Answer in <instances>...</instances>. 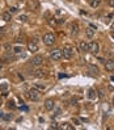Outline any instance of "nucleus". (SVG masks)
Listing matches in <instances>:
<instances>
[{"instance_id":"obj_1","label":"nucleus","mask_w":114,"mask_h":130,"mask_svg":"<svg viewBox=\"0 0 114 130\" xmlns=\"http://www.w3.org/2000/svg\"><path fill=\"white\" fill-rule=\"evenodd\" d=\"M55 42V37L53 33H46L43 35V43L46 45V46H51Z\"/></svg>"},{"instance_id":"obj_2","label":"nucleus","mask_w":114,"mask_h":130,"mask_svg":"<svg viewBox=\"0 0 114 130\" xmlns=\"http://www.w3.org/2000/svg\"><path fill=\"white\" fill-rule=\"evenodd\" d=\"M72 54H73V50L71 46H64L63 50H62V55H63V58H66V59H71L72 58Z\"/></svg>"},{"instance_id":"obj_3","label":"nucleus","mask_w":114,"mask_h":130,"mask_svg":"<svg viewBox=\"0 0 114 130\" xmlns=\"http://www.w3.org/2000/svg\"><path fill=\"white\" fill-rule=\"evenodd\" d=\"M28 97L32 100V101H37V100L40 99V91L35 89V88L29 89V92H28Z\"/></svg>"},{"instance_id":"obj_4","label":"nucleus","mask_w":114,"mask_h":130,"mask_svg":"<svg viewBox=\"0 0 114 130\" xmlns=\"http://www.w3.org/2000/svg\"><path fill=\"white\" fill-rule=\"evenodd\" d=\"M51 58H53L54 61H60L62 58H63V55H62V50H59V49L53 50V51H51Z\"/></svg>"},{"instance_id":"obj_5","label":"nucleus","mask_w":114,"mask_h":130,"mask_svg":"<svg viewBox=\"0 0 114 130\" xmlns=\"http://www.w3.org/2000/svg\"><path fill=\"white\" fill-rule=\"evenodd\" d=\"M42 62H43V57H42V55H35L33 59H32L30 63L33 64V66H40V64H42Z\"/></svg>"},{"instance_id":"obj_6","label":"nucleus","mask_w":114,"mask_h":130,"mask_svg":"<svg viewBox=\"0 0 114 130\" xmlns=\"http://www.w3.org/2000/svg\"><path fill=\"white\" fill-rule=\"evenodd\" d=\"M79 49L83 53H87V51H89V43H88L87 41H81L79 43Z\"/></svg>"},{"instance_id":"obj_7","label":"nucleus","mask_w":114,"mask_h":130,"mask_svg":"<svg viewBox=\"0 0 114 130\" xmlns=\"http://www.w3.org/2000/svg\"><path fill=\"white\" fill-rule=\"evenodd\" d=\"M54 108H55V103L51 99H47L46 101H45V109L46 110H53Z\"/></svg>"},{"instance_id":"obj_8","label":"nucleus","mask_w":114,"mask_h":130,"mask_svg":"<svg viewBox=\"0 0 114 130\" xmlns=\"http://www.w3.org/2000/svg\"><path fill=\"white\" fill-rule=\"evenodd\" d=\"M97 97H98V93H97V91L94 88H90L88 91V99L89 100H96Z\"/></svg>"},{"instance_id":"obj_9","label":"nucleus","mask_w":114,"mask_h":130,"mask_svg":"<svg viewBox=\"0 0 114 130\" xmlns=\"http://www.w3.org/2000/svg\"><path fill=\"white\" fill-rule=\"evenodd\" d=\"M98 43L97 42H92V43H89V51L92 54H97L98 53Z\"/></svg>"},{"instance_id":"obj_10","label":"nucleus","mask_w":114,"mask_h":130,"mask_svg":"<svg viewBox=\"0 0 114 130\" xmlns=\"http://www.w3.org/2000/svg\"><path fill=\"white\" fill-rule=\"evenodd\" d=\"M105 70L109 71V72H112V71H114V61L109 59L105 62Z\"/></svg>"},{"instance_id":"obj_11","label":"nucleus","mask_w":114,"mask_h":130,"mask_svg":"<svg viewBox=\"0 0 114 130\" xmlns=\"http://www.w3.org/2000/svg\"><path fill=\"white\" fill-rule=\"evenodd\" d=\"M28 50L29 51H32V53H34V51H37L38 50V45L35 43V42H28Z\"/></svg>"},{"instance_id":"obj_12","label":"nucleus","mask_w":114,"mask_h":130,"mask_svg":"<svg viewBox=\"0 0 114 130\" xmlns=\"http://www.w3.org/2000/svg\"><path fill=\"white\" fill-rule=\"evenodd\" d=\"M94 32H96L94 29L87 28V29H85V35H87L88 38H93V37H94Z\"/></svg>"},{"instance_id":"obj_13","label":"nucleus","mask_w":114,"mask_h":130,"mask_svg":"<svg viewBox=\"0 0 114 130\" xmlns=\"http://www.w3.org/2000/svg\"><path fill=\"white\" fill-rule=\"evenodd\" d=\"M71 29H72V30H71V33H72L73 35H76L77 33H79V25H77V24H72Z\"/></svg>"},{"instance_id":"obj_14","label":"nucleus","mask_w":114,"mask_h":130,"mask_svg":"<svg viewBox=\"0 0 114 130\" xmlns=\"http://www.w3.org/2000/svg\"><path fill=\"white\" fill-rule=\"evenodd\" d=\"M62 129L63 130H73V126L68 122H64V123H62Z\"/></svg>"},{"instance_id":"obj_15","label":"nucleus","mask_w":114,"mask_h":130,"mask_svg":"<svg viewBox=\"0 0 114 130\" xmlns=\"http://www.w3.org/2000/svg\"><path fill=\"white\" fill-rule=\"evenodd\" d=\"M34 76H35V78H38V79H41V78H43V76H45V72H43L42 70H35Z\"/></svg>"},{"instance_id":"obj_16","label":"nucleus","mask_w":114,"mask_h":130,"mask_svg":"<svg viewBox=\"0 0 114 130\" xmlns=\"http://www.w3.org/2000/svg\"><path fill=\"white\" fill-rule=\"evenodd\" d=\"M8 87H9V84L8 83H1L0 84V92H5V91H8Z\"/></svg>"},{"instance_id":"obj_17","label":"nucleus","mask_w":114,"mask_h":130,"mask_svg":"<svg viewBox=\"0 0 114 130\" xmlns=\"http://www.w3.org/2000/svg\"><path fill=\"white\" fill-rule=\"evenodd\" d=\"M100 3H101V0H90L89 5L92 8H96V7H98V5H100Z\"/></svg>"},{"instance_id":"obj_18","label":"nucleus","mask_w":114,"mask_h":130,"mask_svg":"<svg viewBox=\"0 0 114 130\" xmlns=\"http://www.w3.org/2000/svg\"><path fill=\"white\" fill-rule=\"evenodd\" d=\"M1 17L4 21H9L11 20V13H9V12H4V13L1 15Z\"/></svg>"},{"instance_id":"obj_19","label":"nucleus","mask_w":114,"mask_h":130,"mask_svg":"<svg viewBox=\"0 0 114 130\" xmlns=\"http://www.w3.org/2000/svg\"><path fill=\"white\" fill-rule=\"evenodd\" d=\"M89 70L92 71L93 74H96V75H97V74H98V69H97L96 66H93V64H90V66H89Z\"/></svg>"},{"instance_id":"obj_20","label":"nucleus","mask_w":114,"mask_h":130,"mask_svg":"<svg viewBox=\"0 0 114 130\" xmlns=\"http://www.w3.org/2000/svg\"><path fill=\"white\" fill-rule=\"evenodd\" d=\"M7 105H8V108H9V109H12V110H13V109H16V105H15V101H13V100H11V101H8V104H7Z\"/></svg>"},{"instance_id":"obj_21","label":"nucleus","mask_w":114,"mask_h":130,"mask_svg":"<svg viewBox=\"0 0 114 130\" xmlns=\"http://www.w3.org/2000/svg\"><path fill=\"white\" fill-rule=\"evenodd\" d=\"M34 88H35V89H38V91H45V89H46V87H45L43 84H35Z\"/></svg>"},{"instance_id":"obj_22","label":"nucleus","mask_w":114,"mask_h":130,"mask_svg":"<svg viewBox=\"0 0 114 130\" xmlns=\"http://www.w3.org/2000/svg\"><path fill=\"white\" fill-rule=\"evenodd\" d=\"M26 20H28V16H26V15H21V16H18V21L25 22Z\"/></svg>"},{"instance_id":"obj_23","label":"nucleus","mask_w":114,"mask_h":130,"mask_svg":"<svg viewBox=\"0 0 114 130\" xmlns=\"http://www.w3.org/2000/svg\"><path fill=\"white\" fill-rule=\"evenodd\" d=\"M3 118H4L5 121H9V120H12V114H9V113H5V114L3 116Z\"/></svg>"},{"instance_id":"obj_24","label":"nucleus","mask_w":114,"mask_h":130,"mask_svg":"<svg viewBox=\"0 0 114 130\" xmlns=\"http://www.w3.org/2000/svg\"><path fill=\"white\" fill-rule=\"evenodd\" d=\"M13 50H15V53H16V54H20L21 51H22V47H20V46H16V47L13 49Z\"/></svg>"},{"instance_id":"obj_25","label":"nucleus","mask_w":114,"mask_h":130,"mask_svg":"<svg viewBox=\"0 0 114 130\" xmlns=\"http://www.w3.org/2000/svg\"><path fill=\"white\" fill-rule=\"evenodd\" d=\"M97 93H98V97H104V96H105L104 89H98V91H97Z\"/></svg>"},{"instance_id":"obj_26","label":"nucleus","mask_w":114,"mask_h":130,"mask_svg":"<svg viewBox=\"0 0 114 130\" xmlns=\"http://www.w3.org/2000/svg\"><path fill=\"white\" fill-rule=\"evenodd\" d=\"M72 123H75V125H81L79 118H72Z\"/></svg>"},{"instance_id":"obj_27","label":"nucleus","mask_w":114,"mask_h":130,"mask_svg":"<svg viewBox=\"0 0 114 130\" xmlns=\"http://www.w3.org/2000/svg\"><path fill=\"white\" fill-rule=\"evenodd\" d=\"M17 11H18V8H17V7H12L11 9H9V13H16Z\"/></svg>"},{"instance_id":"obj_28","label":"nucleus","mask_w":114,"mask_h":130,"mask_svg":"<svg viewBox=\"0 0 114 130\" xmlns=\"http://www.w3.org/2000/svg\"><path fill=\"white\" fill-rule=\"evenodd\" d=\"M102 109H104V110H106V112H109V106H107V104H106V103H104Z\"/></svg>"},{"instance_id":"obj_29","label":"nucleus","mask_w":114,"mask_h":130,"mask_svg":"<svg viewBox=\"0 0 114 130\" xmlns=\"http://www.w3.org/2000/svg\"><path fill=\"white\" fill-rule=\"evenodd\" d=\"M50 129H54V130H55V129H58V123H55V122H54L53 125L50 126Z\"/></svg>"},{"instance_id":"obj_30","label":"nucleus","mask_w":114,"mask_h":130,"mask_svg":"<svg viewBox=\"0 0 114 130\" xmlns=\"http://www.w3.org/2000/svg\"><path fill=\"white\" fill-rule=\"evenodd\" d=\"M107 3H109V5H110V7H113V8H114V0H109Z\"/></svg>"},{"instance_id":"obj_31","label":"nucleus","mask_w":114,"mask_h":130,"mask_svg":"<svg viewBox=\"0 0 114 130\" xmlns=\"http://www.w3.org/2000/svg\"><path fill=\"white\" fill-rule=\"evenodd\" d=\"M112 35H113V38H114V22H113V24H112Z\"/></svg>"},{"instance_id":"obj_32","label":"nucleus","mask_w":114,"mask_h":130,"mask_svg":"<svg viewBox=\"0 0 114 130\" xmlns=\"http://www.w3.org/2000/svg\"><path fill=\"white\" fill-rule=\"evenodd\" d=\"M3 116H4V113H3V112H0V118H3Z\"/></svg>"},{"instance_id":"obj_33","label":"nucleus","mask_w":114,"mask_h":130,"mask_svg":"<svg viewBox=\"0 0 114 130\" xmlns=\"http://www.w3.org/2000/svg\"><path fill=\"white\" fill-rule=\"evenodd\" d=\"M110 80H112V82H114V76H112V78H110Z\"/></svg>"},{"instance_id":"obj_34","label":"nucleus","mask_w":114,"mask_h":130,"mask_svg":"<svg viewBox=\"0 0 114 130\" xmlns=\"http://www.w3.org/2000/svg\"><path fill=\"white\" fill-rule=\"evenodd\" d=\"M112 105L114 106V99H113V101H112Z\"/></svg>"},{"instance_id":"obj_35","label":"nucleus","mask_w":114,"mask_h":130,"mask_svg":"<svg viewBox=\"0 0 114 130\" xmlns=\"http://www.w3.org/2000/svg\"><path fill=\"white\" fill-rule=\"evenodd\" d=\"M20 1H24V0H20Z\"/></svg>"}]
</instances>
